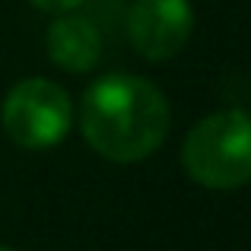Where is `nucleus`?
Wrapping results in <instances>:
<instances>
[{
    "mask_svg": "<svg viewBox=\"0 0 251 251\" xmlns=\"http://www.w3.org/2000/svg\"><path fill=\"white\" fill-rule=\"evenodd\" d=\"M194 32L191 0H134L127 10V42L147 61H169Z\"/></svg>",
    "mask_w": 251,
    "mask_h": 251,
    "instance_id": "nucleus-4",
    "label": "nucleus"
},
{
    "mask_svg": "<svg viewBox=\"0 0 251 251\" xmlns=\"http://www.w3.org/2000/svg\"><path fill=\"white\" fill-rule=\"evenodd\" d=\"M181 166L191 181L210 191H232L251 181V115L223 108L188 130Z\"/></svg>",
    "mask_w": 251,
    "mask_h": 251,
    "instance_id": "nucleus-2",
    "label": "nucleus"
},
{
    "mask_svg": "<svg viewBox=\"0 0 251 251\" xmlns=\"http://www.w3.org/2000/svg\"><path fill=\"white\" fill-rule=\"evenodd\" d=\"M35 10L42 13H54V16H61V13H74L76 6H83L86 0H29Z\"/></svg>",
    "mask_w": 251,
    "mask_h": 251,
    "instance_id": "nucleus-6",
    "label": "nucleus"
},
{
    "mask_svg": "<svg viewBox=\"0 0 251 251\" xmlns=\"http://www.w3.org/2000/svg\"><path fill=\"white\" fill-rule=\"evenodd\" d=\"M0 251H16V248H10V245H0Z\"/></svg>",
    "mask_w": 251,
    "mask_h": 251,
    "instance_id": "nucleus-7",
    "label": "nucleus"
},
{
    "mask_svg": "<svg viewBox=\"0 0 251 251\" xmlns=\"http://www.w3.org/2000/svg\"><path fill=\"white\" fill-rule=\"evenodd\" d=\"M3 130L23 150H51L70 134L74 105L61 83L29 76L6 92L0 108Z\"/></svg>",
    "mask_w": 251,
    "mask_h": 251,
    "instance_id": "nucleus-3",
    "label": "nucleus"
},
{
    "mask_svg": "<svg viewBox=\"0 0 251 251\" xmlns=\"http://www.w3.org/2000/svg\"><path fill=\"white\" fill-rule=\"evenodd\" d=\"M169 102L150 80L134 74H105L83 92L80 130L108 162H140L169 134Z\"/></svg>",
    "mask_w": 251,
    "mask_h": 251,
    "instance_id": "nucleus-1",
    "label": "nucleus"
},
{
    "mask_svg": "<svg viewBox=\"0 0 251 251\" xmlns=\"http://www.w3.org/2000/svg\"><path fill=\"white\" fill-rule=\"evenodd\" d=\"M45 48L61 70L89 74L102 57V32L96 29L92 19L76 16V13H61L45 32Z\"/></svg>",
    "mask_w": 251,
    "mask_h": 251,
    "instance_id": "nucleus-5",
    "label": "nucleus"
}]
</instances>
